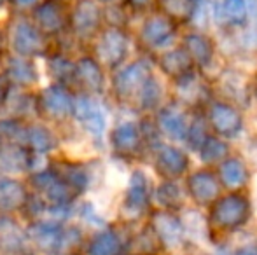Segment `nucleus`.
Segmentation results:
<instances>
[{
	"label": "nucleus",
	"instance_id": "1",
	"mask_svg": "<svg viewBox=\"0 0 257 255\" xmlns=\"http://www.w3.org/2000/svg\"><path fill=\"white\" fill-rule=\"evenodd\" d=\"M250 217V203L245 196L231 192L224 197L213 201L210 210V224L212 227L222 231H236Z\"/></svg>",
	"mask_w": 257,
	"mask_h": 255
},
{
	"label": "nucleus",
	"instance_id": "2",
	"mask_svg": "<svg viewBox=\"0 0 257 255\" xmlns=\"http://www.w3.org/2000/svg\"><path fill=\"white\" fill-rule=\"evenodd\" d=\"M177 32V23L165 13L151 14L142 25L140 41L151 49H159L173 41Z\"/></svg>",
	"mask_w": 257,
	"mask_h": 255
},
{
	"label": "nucleus",
	"instance_id": "3",
	"mask_svg": "<svg viewBox=\"0 0 257 255\" xmlns=\"http://www.w3.org/2000/svg\"><path fill=\"white\" fill-rule=\"evenodd\" d=\"M208 119L213 131L224 138H234L243 129V117L240 110L226 102L212 103L208 110Z\"/></svg>",
	"mask_w": 257,
	"mask_h": 255
},
{
	"label": "nucleus",
	"instance_id": "4",
	"mask_svg": "<svg viewBox=\"0 0 257 255\" xmlns=\"http://www.w3.org/2000/svg\"><path fill=\"white\" fill-rule=\"evenodd\" d=\"M212 18L219 27L241 28L250 20L248 0H212Z\"/></svg>",
	"mask_w": 257,
	"mask_h": 255
},
{
	"label": "nucleus",
	"instance_id": "5",
	"mask_svg": "<svg viewBox=\"0 0 257 255\" xmlns=\"http://www.w3.org/2000/svg\"><path fill=\"white\" fill-rule=\"evenodd\" d=\"M128 53V37L119 27H108L100 35L96 44L98 60L108 67H117Z\"/></svg>",
	"mask_w": 257,
	"mask_h": 255
},
{
	"label": "nucleus",
	"instance_id": "6",
	"mask_svg": "<svg viewBox=\"0 0 257 255\" xmlns=\"http://www.w3.org/2000/svg\"><path fill=\"white\" fill-rule=\"evenodd\" d=\"M103 11L98 0H79L70 14V25L79 37H91L98 32Z\"/></svg>",
	"mask_w": 257,
	"mask_h": 255
},
{
	"label": "nucleus",
	"instance_id": "7",
	"mask_svg": "<svg viewBox=\"0 0 257 255\" xmlns=\"http://www.w3.org/2000/svg\"><path fill=\"white\" fill-rule=\"evenodd\" d=\"M34 20L42 34H58L70 21V14L65 11L63 0H42L35 7Z\"/></svg>",
	"mask_w": 257,
	"mask_h": 255
},
{
	"label": "nucleus",
	"instance_id": "8",
	"mask_svg": "<svg viewBox=\"0 0 257 255\" xmlns=\"http://www.w3.org/2000/svg\"><path fill=\"white\" fill-rule=\"evenodd\" d=\"M153 77L151 74V67L146 60H139V62L128 65L124 70H121L114 79V88L121 96H132L139 95L146 82Z\"/></svg>",
	"mask_w": 257,
	"mask_h": 255
},
{
	"label": "nucleus",
	"instance_id": "9",
	"mask_svg": "<svg viewBox=\"0 0 257 255\" xmlns=\"http://www.w3.org/2000/svg\"><path fill=\"white\" fill-rule=\"evenodd\" d=\"M156 171L166 180H175V178L182 177L187 171L189 161H187L186 152L173 145H161L156 154Z\"/></svg>",
	"mask_w": 257,
	"mask_h": 255
},
{
	"label": "nucleus",
	"instance_id": "10",
	"mask_svg": "<svg viewBox=\"0 0 257 255\" xmlns=\"http://www.w3.org/2000/svg\"><path fill=\"white\" fill-rule=\"evenodd\" d=\"M13 34H11V39H13V46L21 56L25 55H34V53H39L42 48V32L37 28L35 23H30V21L23 20H16L13 23Z\"/></svg>",
	"mask_w": 257,
	"mask_h": 255
},
{
	"label": "nucleus",
	"instance_id": "11",
	"mask_svg": "<svg viewBox=\"0 0 257 255\" xmlns=\"http://www.w3.org/2000/svg\"><path fill=\"white\" fill-rule=\"evenodd\" d=\"M153 227L156 232V238L163 243V245L175 248L186 238V231H184L182 220L172 215L170 211H158L153 217Z\"/></svg>",
	"mask_w": 257,
	"mask_h": 255
},
{
	"label": "nucleus",
	"instance_id": "12",
	"mask_svg": "<svg viewBox=\"0 0 257 255\" xmlns=\"http://www.w3.org/2000/svg\"><path fill=\"white\" fill-rule=\"evenodd\" d=\"M187 191L191 197L200 204H208L219 199L220 184L213 173L206 170H200L196 173L189 175L187 178Z\"/></svg>",
	"mask_w": 257,
	"mask_h": 255
},
{
	"label": "nucleus",
	"instance_id": "13",
	"mask_svg": "<svg viewBox=\"0 0 257 255\" xmlns=\"http://www.w3.org/2000/svg\"><path fill=\"white\" fill-rule=\"evenodd\" d=\"M159 129L173 140H186L189 126H187L186 114L180 105H166L161 109L158 117Z\"/></svg>",
	"mask_w": 257,
	"mask_h": 255
},
{
	"label": "nucleus",
	"instance_id": "14",
	"mask_svg": "<svg viewBox=\"0 0 257 255\" xmlns=\"http://www.w3.org/2000/svg\"><path fill=\"white\" fill-rule=\"evenodd\" d=\"M147 204H149V182L142 171H135L130 178L124 210L132 215H140L147 208Z\"/></svg>",
	"mask_w": 257,
	"mask_h": 255
},
{
	"label": "nucleus",
	"instance_id": "15",
	"mask_svg": "<svg viewBox=\"0 0 257 255\" xmlns=\"http://www.w3.org/2000/svg\"><path fill=\"white\" fill-rule=\"evenodd\" d=\"M159 67L166 75L173 77L175 81L189 75L191 72H194V62L189 56V53L184 48H177L172 51H166L165 55L159 58Z\"/></svg>",
	"mask_w": 257,
	"mask_h": 255
},
{
	"label": "nucleus",
	"instance_id": "16",
	"mask_svg": "<svg viewBox=\"0 0 257 255\" xmlns=\"http://www.w3.org/2000/svg\"><path fill=\"white\" fill-rule=\"evenodd\" d=\"M182 48L189 53L194 65H198V67H208L213 60V55H215V46H213L212 39L206 37L205 34H200V32L187 34L184 37Z\"/></svg>",
	"mask_w": 257,
	"mask_h": 255
},
{
	"label": "nucleus",
	"instance_id": "17",
	"mask_svg": "<svg viewBox=\"0 0 257 255\" xmlns=\"http://www.w3.org/2000/svg\"><path fill=\"white\" fill-rule=\"evenodd\" d=\"M114 149L122 156H132L142 147V133L135 123H124L112 133Z\"/></svg>",
	"mask_w": 257,
	"mask_h": 255
},
{
	"label": "nucleus",
	"instance_id": "18",
	"mask_svg": "<svg viewBox=\"0 0 257 255\" xmlns=\"http://www.w3.org/2000/svg\"><path fill=\"white\" fill-rule=\"evenodd\" d=\"M158 4L161 7V13L179 23V21L194 20L201 0H158Z\"/></svg>",
	"mask_w": 257,
	"mask_h": 255
},
{
	"label": "nucleus",
	"instance_id": "19",
	"mask_svg": "<svg viewBox=\"0 0 257 255\" xmlns=\"http://www.w3.org/2000/svg\"><path fill=\"white\" fill-rule=\"evenodd\" d=\"M175 84L180 100L184 103H201L208 96V88L198 79V75L194 72L175 81Z\"/></svg>",
	"mask_w": 257,
	"mask_h": 255
},
{
	"label": "nucleus",
	"instance_id": "20",
	"mask_svg": "<svg viewBox=\"0 0 257 255\" xmlns=\"http://www.w3.org/2000/svg\"><path fill=\"white\" fill-rule=\"evenodd\" d=\"M219 177L226 187L240 189L247 184L248 171L247 166L240 159H224L219 168Z\"/></svg>",
	"mask_w": 257,
	"mask_h": 255
},
{
	"label": "nucleus",
	"instance_id": "21",
	"mask_svg": "<svg viewBox=\"0 0 257 255\" xmlns=\"http://www.w3.org/2000/svg\"><path fill=\"white\" fill-rule=\"evenodd\" d=\"M75 107H77V114L81 116L79 119L86 124V128H88L91 133L102 135L103 129H105V117H103L102 110L88 98H82Z\"/></svg>",
	"mask_w": 257,
	"mask_h": 255
},
{
	"label": "nucleus",
	"instance_id": "22",
	"mask_svg": "<svg viewBox=\"0 0 257 255\" xmlns=\"http://www.w3.org/2000/svg\"><path fill=\"white\" fill-rule=\"evenodd\" d=\"M122 243L114 231H103L93 238L89 245V255H119Z\"/></svg>",
	"mask_w": 257,
	"mask_h": 255
},
{
	"label": "nucleus",
	"instance_id": "23",
	"mask_svg": "<svg viewBox=\"0 0 257 255\" xmlns=\"http://www.w3.org/2000/svg\"><path fill=\"white\" fill-rule=\"evenodd\" d=\"M79 79L88 86L91 91H102L103 88V75L100 70V65L93 58H84L81 60L77 67Z\"/></svg>",
	"mask_w": 257,
	"mask_h": 255
},
{
	"label": "nucleus",
	"instance_id": "24",
	"mask_svg": "<svg viewBox=\"0 0 257 255\" xmlns=\"http://www.w3.org/2000/svg\"><path fill=\"white\" fill-rule=\"evenodd\" d=\"M198 152H200V157L203 163H220L222 159H227L229 147H227L226 142H222L217 136H208L205 140L203 147Z\"/></svg>",
	"mask_w": 257,
	"mask_h": 255
},
{
	"label": "nucleus",
	"instance_id": "25",
	"mask_svg": "<svg viewBox=\"0 0 257 255\" xmlns=\"http://www.w3.org/2000/svg\"><path fill=\"white\" fill-rule=\"evenodd\" d=\"M156 197L168 210H175V208L182 206V192H180L179 185L172 180H166L159 185L156 191Z\"/></svg>",
	"mask_w": 257,
	"mask_h": 255
},
{
	"label": "nucleus",
	"instance_id": "26",
	"mask_svg": "<svg viewBox=\"0 0 257 255\" xmlns=\"http://www.w3.org/2000/svg\"><path fill=\"white\" fill-rule=\"evenodd\" d=\"M161 84L156 81L154 77H149V81L146 82V86L142 88V91L139 93V102L140 107L146 110H151L154 107H158V103L161 102Z\"/></svg>",
	"mask_w": 257,
	"mask_h": 255
},
{
	"label": "nucleus",
	"instance_id": "27",
	"mask_svg": "<svg viewBox=\"0 0 257 255\" xmlns=\"http://www.w3.org/2000/svg\"><path fill=\"white\" fill-rule=\"evenodd\" d=\"M201 213L198 211H187V215L184 217L182 224H184V231H186V236H191V238H205L206 232H208V225L203 218L200 217Z\"/></svg>",
	"mask_w": 257,
	"mask_h": 255
},
{
	"label": "nucleus",
	"instance_id": "28",
	"mask_svg": "<svg viewBox=\"0 0 257 255\" xmlns=\"http://www.w3.org/2000/svg\"><path fill=\"white\" fill-rule=\"evenodd\" d=\"M206 138H208V135H206L203 121L201 119L193 121V124L189 126V131H187V136H186V140H187V143H189L191 149L200 150L201 147H203Z\"/></svg>",
	"mask_w": 257,
	"mask_h": 255
},
{
	"label": "nucleus",
	"instance_id": "29",
	"mask_svg": "<svg viewBox=\"0 0 257 255\" xmlns=\"http://www.w3.org/2000/svg\"><path fill=\"white\" fill-rule=\"evenodd\" d=\"M124 2H128L135 11H146L147 7L153 6L154 0H124Z\"/></svg>",
	"mask_w": 257,
	"mask_h": 255
},
{
	"label": "nucleus",
	"instance_id": "30",
	"mask_svg": "<svg viewBox=\"0 0 257 255\" xmlns=\"http://www.w3.org/2000/svg\"><path fill=\"white\" fill-rule=\"evenodd\" d=\"M234 255H257V245H245L241 246V248L236 250V253Z\"/></svg>",
	"mask_w": 257,
	"mask_h": 255
},
{
	"label": "nucleus",
	"instance_id": "31",
	"mask_svg": "<svg viewBox=\"0 0 257 255\" xmlns=\"http://www.w3.org/2000/svg\"><path fill=\"white\" fill-rule=\"evenodd\" d=\"M9 2H13L16 7H30L41 4V0H9Z\"/></svg>",
	"mask_w": 257,
	"mask_h": 255
},
{
	"label": "nucleus",
	"instance_id": "32",
	"mask_svg": "<svg viewBox=\"0 0 257 255\" xmlns=\"http://www.w3.org/2000/svg\"><path fill=\"white\" fill-rule=\"evenodd\" d=\"M98 2H107V4H110V6H112V4H122L124 0H98Z\"/></svg>",
	"mask_w": 257,
	"mask_h": 255
},
{
	"label": "nucleus",
	"instance_id": "33",
	"mask_svg": "<svg viewBox=\"0 0 257 255\" xmlns=\"http://www.w3.org/2000/svg\"><path fill=\"white\" fill-rule=\"evenodd\" d=\"M4 44V35H2V32H0V46Z\"/></svg>",
	"mask_w": 257,
	"mask_h": 255
},
{
	"label": "nucleus",
	"instance_id": "34",
	"mask_svg": "<svg viewBox=\"0 0 257 255\" xmlns=\"http://www.w3.org/2000/svg\"><path fill=\"white\" fill-rule=\"evenodd\" d=\"M4 4H6V0H0V7H2V6H4Z\"/></svg>",
	"mask_w": 257,
	"mask_h": 255
},
{
	"label": "nucleus",
	"instance_id": "35",
	"mask_svg": "<svg viewBox=\"0 0 257 255\" xmlns=\"http://www.w3.org/2000/svg\"><path fill=\"white\" fill-rule=\"evenodd\" d=\"M255 98H257V84H255Z\"/></svg>",
	"mask_w": 257,
	"mask_h": 255
}]
</instances>
